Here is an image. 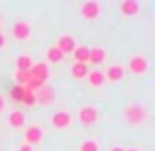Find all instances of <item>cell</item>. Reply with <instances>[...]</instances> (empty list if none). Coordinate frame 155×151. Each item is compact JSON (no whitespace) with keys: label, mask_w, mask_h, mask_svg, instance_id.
<instances>
[{"label":"cell","mask_w":155,"mask_h":151,"mask_svg":"<svg viewBox=\"0 0 155 151\" xmlns=\"http://www.w3.org/2000/svg\"><path fill=\"white\" fill-rule=\"evenodd\" d=\"M106 59H108V51H106L102 45H92V47H88V63H91V65L100 67V65L106 63Z\"/></svg>","instance_id":"obj_10"},{"label":"cell","mask_w":155,"mask_h":151,"mask_svg":"<svg viewBox=\"0 0 155 151\" xmlns=\"http://www.w3.org/2000/svg\"><path fill=\"white\" fill-rule=\"evenodd\" d=\"M49 126L57 132H67L69 128L73 126V114L69 110H57L49 116Z\"/></svg>","instance_id":"obj_2"},{"label":"cell","mask_w":155,"mask_h":151,"mask_svg":"<svg viewBox=\"0 0 155 151\" xmlns=\"http://www.w3.org/2000/svg\"><path fill=\"white\" fill-rule=\"evenodd\" d=\"M108 151H124V147H120V145H114V147H110Z\"/></svg>","instance_id":"obj_27"},{"label":"cell","mask_w":155,"mask_h":151,"mask_svg":"<svg viewBox=\"0 0 155 151\" xmlns=\"http://www.w3.org/2000/svg\"><path fill=\"white\" fill-rule=\"evenodd\" d=\"M16 151H34V147H30V145H20Z\"/></svg>","instance_id":"obj_26"},{"label":"cell","mask_w":155,"mask_h":151,"mask_svg":"<svg viewBox=\"0 0 155 151\" xmlns=\"http://www.w3.org/2000/svg\"><path fill=\"white\" fill-rule=\"evenodd\" d=\"M55 45L63 55H71V53L75 51V47H77V38L73 34H69V31H65V34H61L59 38H57Z\"/></svg>","instance_id":"obj_8"},{"label":"cell","mask_w":155,"mask_h":151,"mask_svg":"<svg viewBox=\"0 0 155 151\" xmlns=\"http://www.w3.org/2000/svg\"><path fill=\"white\" fill-rule=\"evenodd\" d=\"M6 47V35H4V31L0 30V49H4Z\"/></svg>","instance_id":"obj_25"},{"label":"cell","mask_w":155,"mask_h":151,"mask_svg":"<svg viewBox=\"0 0 155 151\" xmlns=\"http://www.w3.org/2000/svg\"><path fill=\"white\" fill-rule=\"evenodd\" d=\"M43 141V128L38 124H31L28 126L26 130H24V145H30V147H34V145H39Z\"/></svg>","instance_id":"obj_7"},{"label":"cell","mask_w":155,"mask_h":151,"mask_svg":"<svg viewBox=\"0 0 155 151\" xmlns=\"http://www.w3.org/2000/svg\"><path fill=\"white\" fill-rule=\"evenodd\" d=\"M71 55H73V63L88 65V47L87 45H77L75 51H73Z\"/></svg>","instance_id":"obj_18"},{"label":"cell","mask_w":155,"mask_h":151,"mask_svg":"<svg viewBox=\"0 0 155 151\" xmlns=\"http://www.w3.org/2000/svg\"><path fill=\"white\" fill-rule=\"evenodd\" d=\"M124 151H140L137 147H128V149H124Z\"/></svg>","instance_id":"obj_28"},{"label":"cell","mask_w":155,"mask_h":151,"mask_svg":"<svg viewBox=\"0 0 155 151\" xmlns=\"http://www.w3.org/2000/svg\"><path fill=\"white\" fill-rule=\"evenodd\" d=\"M77 151H100V145H98V141H96L94 137H87V140H83L79 143Z\"/></svg>","instance_id":"obj_20"},{"label":"cell","mask_w":155,"mask_h":151,"mask_svg":"<svg viewBox=\"0 0 155 151\" xmlns=\"http://www.w3.org/2000/svg\"><path fill=\"white\" fill-rule=\"evenodd\" d=\"M24 88H26V90H24V98H22V102H24V104H28V106L31 108V106H35V92L30 90L28 87H24Z\"/></svg>","instance_id":"obj_23"},{"label":"cell","mask_w":155,"mask_h":151,"mask_svg":"<svg viewBox=\"0 0 155 151\" xmlns=\"http://www.w3.org/2000/svg\"><path fill=\"white\" fill-rule=\"evenodd\" d=\"M4 110H6V96L0 92V112H4Z\"/></svg>","instance_id":"obj_24"},{"label":"cell","mask_w":155,"mask_h":151,"mask_svg":"<svg viewBox=\"0 0 155 151\" xmlns=\"http://www.w3.org/2000/svg\"><path fill=\"white\" fill-rule=\"evenodd\" d=\"M128 71L136 77H143L149 71V59L143 53H136L128 59Z\"/></svg>","instance_id":"obj_4"},{"label":"cell","mask_w":155,"mask_h":151,"mask_svg":"<svg viewBox=\"0 0 155 151\" xmlns=\"http://www.w3.org/2000/svg\"><path fill=\"white\" fill-rule=\"evenodd\" d=\"M122 118H124V122L130 124V126H143V124H147V120H149V112H147V108H145V104L130 102V104H126L124 110H122Z\"/></svg>","instance_id":"obj_1"},{"label":"cell","mask_w":155,"mask_h":151,"mask_svg":"<svg viewBox=\"0 0 155 151\" xmlns=\"http://www.w3.org/2000/svg\"><path fill=\"white\" fill-rule=\"evenodd\" d=\"M31 67H34V57L31 55L22 53V55L16 57V71H30Z\"/></svg>","instance_id":"obj_19"},{"label":"cell","mask_w":155,"mask_h":151,"mask_svg":"<svg viewBox=\"0 0 155 151\" xmlns=\"http://www.w3.org/2000/svg\"><path fill=\"white\" fill-rule=\"evenodd\" d=\"M10 35L18 41H28L31 38V24L30 22H16L10 28Z\"/></svg>","instance_id":"obj_9"},{"label":"cell","mask_w":155,"mask_h":151,"mask_svg":"<svg viewBox=\"0 0 155 151\" xmlns=\"http://www.w3.org/2000/svg\"><path fill=\"white\" fill-rule=\"evenodd\" d=\"M88 75V65H83V63H73L71 67H69V77L75 80H83L87 79Z\"/></svg>","instance_id":"obj_17"},{"label":"cell","mask_w":155,"mask_h":151,"mask_svg":"<svg viewBox=\"0 0 155 151\" xmlns=\"http://www.w3.org/2000/svg\"><path fill=\"white\" fill-rule=\"evenodd\" d=\"M14 79H16V84L26 87V84L30 83L31 75H30V71H14Z\"/></svg>","instance_id":"obj_21"},{"label":"cell","mask_w":155,"mask_h":151,"mask_svg":"<svg viewBox=\"0 0 155 151\" xmlns=\"http://www.w3.org/2000/svg\"><path fill=\"white\" fill-rule=\"evenodd\" d=\"M8 126L12 130H22L26 126V116L22 110H10L8 112Z\"/></svg>","instance_id":"obj_14"},{"label":"cell","mask_w":155,"mask_h":151,"mask_svg":"<svg viewBox=\"0 0 155 151\" xmlns=\"http://www.w3.org/2000/svg\"><path fill=\"white\" fill-rule=\"evenodd\" d=\"M55 100H57V92L51 84L45 83L39 90H35V104H41L45 108H49V106L55 104Z\"/></svg>","instance_id":"obj_6"},{"label":"cell","mask_w":155,"mask_h":151,"mask_svg":"<svg viewBox=\"0 0 155 151\" xmlns=\"http://www.w3.org/2000/svg\"><path fill=\"white\" fill-rule=\"evenodd\" d=\"M24 90H26L24 87H20V84H14V87H12V90H10V98L14 100V102H22V98H24Z\"/></svg>","instance_id":"obj_22"},{"label":"cell","mask_w":155,"mask_h":151,"mask_svg":"<svg viewBox=\"0 0 155 151\" xmlns=\"http://www.w3.org/2000/svg\"><path fill=\"white\" fill-rule=\"evenodd\" d=\"M65 61V55L57 49V45H49L45 49V63L47 65H59Z\"/></svg>","instance_id":"obj_16"},{"label":"cell","mask_w":155,"mask_h":151,"mask_svg":"<svg viewBox=\"0 0 155 151\" xmlns=\"http://www.w3.org/2000/svg\"><path fill=\"white\" fill-rule=\"evenodd\" d=\"M87 80H88V87H91V88H102L106 84L104 73L100 71V69H92V71H88Z\"/></svg>","instance_id":"obj_15"},{"label":"cell","mask_w":155,"mask_h":151,"mask_svg":"<svg viewBox=\"0 0 155 151\" xmlns=\"http://www.w3.org/2000/svg\"><path fill=\"white\" fill-rule=\"evenodd\" d=\"M2 20H4V14H2V10H0V26H2Z\"/></svg>","instance_id":"obj_29"},{"label":"cell","mask_w":155,"mask_h":151,"mask_svg":"<svg viewBox=\"0 0 155 151\" xmlns=\"http://www.w3.org/2000/svg\"><path fill=\"white\" fill-rule=\"evenodd\" d=\"M79 14L83 20H87V22H94V20L100 18V14H102V6H100V2H96V0H88V2H83L79 6Z\"/></svg>","instance_id":"obj_5"},{"label":"cell","mask_w":155,"mask_h":151,"mask_svg":"<svg viewBox=\"0 0 155 151\" xmlns=\"http://www.w3.org/2000/svg\"><path fill=\"white\" fill-rule=\"evenodd\" d=\"M118 10H120V14L124 16V18H134V16L140 14L141 6L136 0H122V2L118 4Z\"/></svg>","instance_id":"obj_13"},{"label":"cell","mask_w":155,"mask_h":151,"mask_svg":"<svg viewBox=\"0 0 155 151\" xmlns=\"http://www.w3.org/2000/svg\"><path fill=\"white\" fill-rule=\"evenodd\" d=\"M30 75L34 77V79L41 80V83H47L49 77H51V69H49V65H47L45 61H41V63H34V67L30 69Z\"/></svg>","instance_id":"obj_12"},{"label":"cell","mask_w":155,"mask_h":151,"mask_svg":"<svg viewBox=\"0 0 155 151\" xmlns=\"http://www.w3.org/2000/svg\"><path fill=\"white\" fill-rule=\"evenodd\" d=\"M98 108H96L94 104H83L79 110H77V122H79L81 126H84V128H88V126H94L96 122H98Z\"/></svg>","instance_id":"obj_3"},{"label":"cell","mask_w":155,"mask_h":151,"mask_svg":"<svg viewBox=\"0 0 155 151\" xmlns=\"http://www.w3.org/2000/svg\"><path fill=\"white\" fill-rule=\"evenodd\" d=\"M104 73V79L108 80V83H122L124 80V77H126V69L122 67V65H118V63H114V65H110Z\"/></svg>","instance_id":"obj_11"}]
</instances>
